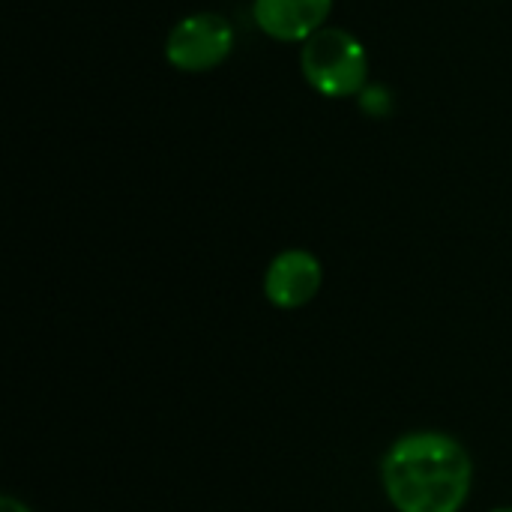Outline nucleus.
<instances>
[{"mask_svg": "<svg viewBox=\"0 0 512 512\" xmlns=\"http://www.w3.org/2000/svg\"><path fill=\"white\" fill-rule=\"evenodd\" d=\"M300 69L306 84L327 99L360 96L369 84L366 45L342 27H324L306 39L300 48Z\"/></svg>", "mask_w": 512, "mask_h": 512, "instance_id": "2", "label": "nucleus"}, {"mask_svg": "<svg viewBox=\"0 0 512 512\" xmlns=\"http://www.w3.org/2000/svg\"><path fill=\"white\" fill-rule=\"evenodd\" d=\"M492 512H512V507H495Z\"/></svg>", "mask_w": 512, "mask_h": 512, "instance_id": "8", "label": "nucleus"}, {"mask_svg": "<svg viewBox=\"0 0 512 512\" xmlns=\"http://www.w3.org/2000/svg\"><path fill=\"white\" fill-rule=\"evenodd\" d=\"M0 512H30V507L24 501L12 498V495H3L0 498Z\"/></svg>", "mask_w": 512, "mask_h": 512, "instance_id": "7", "label": "nucleus"}, {"mask_svg": "<svg viewBox=\"0 0 512 512\" xmlns=\"http://www.w3.org/2000/svg\"><path fill=\"white\" fill-rule=\"evenodd\" d=\"M357 99H360V108H363L369 117H387V114H390V90H387V87L366 84V90H363Z\"/></svg>", "mask_w": 512, "mask_h": 512, "instance_id": "6", "label": "nucleus"}, {"mask_svg": "<svg viewBox=\"0 0 512 512\" xmlns=\"http://www.w3.org/2000/svg\"><path fill=\"white\" fill-rule=\"evenodd\" d=\"M324 285L321 261L306 249L279 252L264 270V297L285 312L309 306Z\"/></svg>", "mask_w": 512, "mask_h": 512, "instance_id": "4", "label": "nucleus"}, {"mask_svg": "<svg viewBox=\"0 0 512 512\" xmlns=\"http://www.w3.org/2000/svg\"><path fill=\"white\" fill-rule=\"evenodd\" d=\"M234 51V27L219 12H195L180 18L165 39V60L177 72H210Z\"/></svg>", "mask_w": 512, "mask_h": 512, "instance_id": "3", "label": "nucleus"}, {"mask_svg": "<svg viewBox=\"0 0 512 512\" xmlns=\"http://www.w3.org/2000/svg\"><path fill=\"white\" fill-rule=\"evenodd\" d=\"M333 0H255V27L276 42H306L327 27Z\"/></svg>", "mask_w": 512, "mask_h": 512, "instance_id": "5", "label": "nucleus"}, {"mask_svg": "<svg viewBox=\"0 0 512 512\" xmlns=\"http://www.w3.org/2000/svg\"><path fill=\"white\" fill-rule=\"evenodd\" d=\"M381 486L396 512H462L474 486V462L447 432H408L384 453Z\"/></svg>", "mask_w": 512, "mask_h": 512, "instance_id": "1", "label": "nucleus"}]
</instances>
